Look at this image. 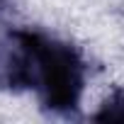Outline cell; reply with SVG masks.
<instances>
[{
    "instance_id": "6da1fadb",
    "label": "cell",
    "mask_w": 124,
    "mask_h": 124,
    "mask_svg": "<svg viewBox=\"0 0 124 124\" xmlns=\"http://www.w3.org/2000/svg\"><path fill=\"white\" fill-rule=\"evenodd\" d=\"M32 90H37L44 109L56 114L78 112L85 85V66L78 51L46 34L32 32Z\"/></svg>"
},
{
    "instance_id": "7a4b0ae2",
    "label": "cell",
    "mask_w": 124,
    "mask_h": 124,
    "mask_svg": "<svg viewBox=\"0 0 124 124\" xmlns=\"http://www.w3.org/2000/svg\"><path fill=\"white\" fill-rule=\"evenodd\" d=\"M32 32L0 24V90H32Z\"/></svg>"
},
{
    "instance_id": "3957f363",
    "label": "cell",
    "mask_w": 124,
    "mask_h": 124,
    "mask_svg": "<svg viewBox=\"0 0 124 124\" xmlns=\"http://www.w3.org/2000/svg\"><path fill=\"white\" fill-rule=\"evenodd\" d=\"M95 122H124V88L114 90L95 114Z\"/></svg>"
}]
</instances>
